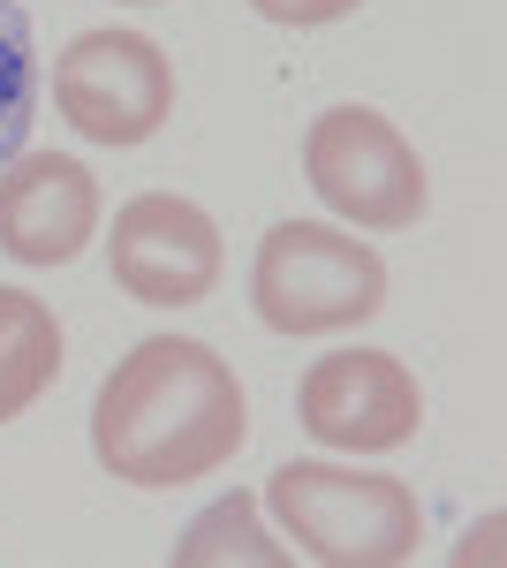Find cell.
<instances>
[{"label": "cell", "mask_w": 507, "mask_h": 568, "mask_svg": "<svg viewBox=\"0 0 507 568\" xmlns=\"http://www.w3.org/2000/svg\"><path fill=\"white\" fill-rule=\"evenodd\" d=\"M251 439V402L235 387V364H220L205 342L152 334L99 379L91 402V455L114 485H205L227 470Z\"/></svg>", "instance_id": "6da1fadb"}, {"label": "cell", "mask_w": 507, "mask_h": 568, "mask_svg": "<svg viewBox=\"0 0 507 568\" xmlns=\"http://www.w3.org/2000/svg\"><path fill=\"white\" fill-rule=\"evenodd\" d=\"M265 508L311 561L334 568H402L424 546L417 485L379 470H334V463H281L265 485Z\"/></svg>", "instance_id": "7a4b0ae2"}, {"label": "cell", "mask_w": 507, "mask_h": 568, "mask_svg": "<svg viewBox=\"0 0 507 568\" xmlns=\"http://www.w3.org/2000/svg\"><path fill=\"white\" fill-rule=\"evenodd\" d=\"M251 304L273 334H348L364 318H379L386 304V258L372 243L318 227V220H281L265 227L251 265Z\"/></svg>", "instance_id": "3957f363"}, {"label": "cell", "mask_w": 507, "mask_h": 568, "mask_svg": "<svg viewBox=\"0 0 507 568\" xmlns=\"http://www.w3.org/2000/svg\"><path fill=\"white\" fill-rule=\"evenodd\" d=\"M303 175L348 227H417L424 220V160L379 106H326L303 136Z\"/></svg>", "instance_id": "277c9868"}, {"label": "cell", "mask_w": 507, "mask_h": 568, "mask_svg": "<svg viewBox=\"0 0 507 568\" xmlns=\"http://www.w3.org/2000/svg\"><path fill=\"white\" fill-rule=\"evenodd\" d=\"M53 106L91 144H152L174 114V61L144 31H84L53 61Z\"/></svg>", "instance_id": "5b68a950"}, {"label": "cell", "mask_w": 507, "mask_h": 568, "mask_svg": "<svg viewBox=\"0 0 507 568\" xmlns=\"http://www.w3.org/2000/svg\"><path fill=\"white\" fill-rule=\"evenodd\" d=\"M296 417L318 447L341 455H394L409 447L424 425V394L409 379V364L386 349H334L303 372Z\"/></svg>", "instance_id": "8992f818"}, {"label": "cell", "mask_w": 507, "mask_h": 568, "mask_svg": "<svg viewBox=\"0 0 507 568\" xmlns=\"http://www.w3.org/2000/svg\"><path fill=\"white\" fill-rule=\"evenodd\" d=\"M107 265L136 304L152 311H182V304H205L220 288V227H212L205 205L174 197V190H144L114 213V243H107Z\"/></svg>", "instance_id": "52a82bcc"}, {"label": "cell", "mask_w": 507, "mask_h": 568, "mask_svg": "<svg viewBox=\"0 0 507 568\" xmlns=\"http://www.w3.org/2000/svg\"><path fill=\"white\" fill-rule=\"evenodd\" d=\"M99 235V182L69 152H16L0 168V251L31 273L84 258Z\"/></svg>", "instance_id": "ba28073f"}, {"label": "cell", "mask_w": 507, "mask_h": 568, "mask_svg": "<svg viewBox=\"0 0 507 568\" xmlns=\"http://www.w3.org/2000/svg\"><path fill=\"white\" fill-rule=\"evenodd\" d=\"M61 379V318L31 288H0V425H16Z\"/></svg>", "instance_id": "9c48e42d"}, {"label": "cell", "mask_w": 507, "mask_h": 568, "mask_svg": "<svg viewBox=\"0 0 507 568\" xmlns=\"http://www.w3.org/2000/svg\"><path fill=\"white\" fill-rule=\"evenodd\" d=\"M227 561H251V568H288L296 561L288 546H273V538L257 530V500L251 493L212 500L205 516L182 530V546H174V568H227Z\"/></svg>", "instance_id": "30bf717a"}, {"label": "cell", "mask_w": 507, "mask_h": 568, "mask_svg": "<svg viewBox=\"0 0 507 568\" xmlns=\"http://www.w3.org/2000/svg\"><path fill=\"white\" fill-rule=\"evenodd\" d=\"M39 114V53H31V16L23 0H0V168L31 144Z\"/></svg>", "instance_id": "8fae6325"}, {"label": "cell", "mask_w": 507, "mask_h": 568, "mask_svg": "<svg viewBox=\"0 0 507 568\" xmlns=\"http://www.w3.org/2000/svg\"><path fill=\"white\" fill-rule=\"evenodd\" d=\"M265 23H281V31H318V23H341V16H356L364 0H251Z\"/></svg>", "instance_id": "7c38bea8"}]
</instances>
